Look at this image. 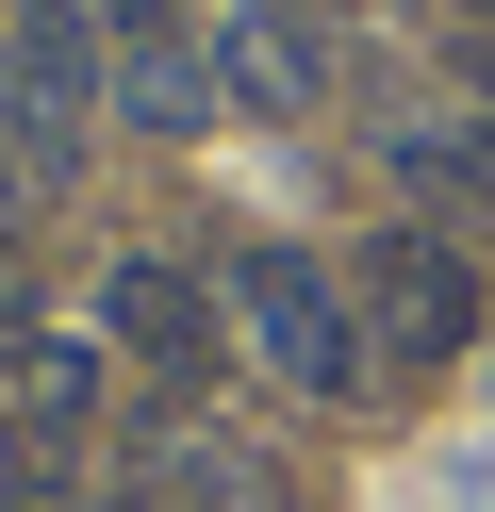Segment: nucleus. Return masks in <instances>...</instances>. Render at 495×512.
<instances>
[{
    "instance_id": "obj_2",
    "label": "nucleus",
    "mask_w": 495,
    "mask_h": 512,
    "mask_svg": "<svg viewBox=\"0 0 495 512\" xmlns=\"http://www.w3.org/2000/svg\"><path fill=\"white\" fill-rule=\"evenodd\" d=\"M231 331L264 347V364L297 380L314 413H363L380 397V347H363V298H347V265H314V248H231Z\"/></svg>"
},
{
    "instance_id": "obj_8",
    "label": "nucleus",
    "mask_w": 495,
    "mask_h": 512,
    "mask_svg": "<svg viewBox=\"0 0 495 512\" xmlns=\"http://www.w3.org/2000/svg\"><path fill=\"white\" fill-rule=\"evenodd\" d=\"M0 512H83L66 496V446L33 430V413H0Z\"/></svg>"
},
{
    "instance_id": "obj_3",
    "label": "nucleus",
    "mask_w": 495,
    "mask_h": 512,
    "mask_svg": "<svg viewBox=\"0 0 495 512\" xmlns=\"http://www.w3.org/2000/svg\"><path fill=\"white\" fill-rule=\"evenodd\" d=\"M99 347H116L149 397H198V380H215V347H231V281L132 248V265H99Z\"/></svg>"
},
{
    "instance_id": "obj_7",
    "label": "nucleus",
    "mask_w": 495,
    "mask_h": 512,
    "mask_svg": "<svg viewBox=\"0 0 495 512\" xmlns=\"http://www.w3.org/2000/svg\"><path fill=\"white\" fill-rule=\"evenodd\" d=\"M215 100H248V116H297L314 100V34H297V17H215Z\"/></svg>"
},
{
    "instance_id": "obj_1",
    "label": "nucleus",
    "mask_w": 495,
    "mask_h": 512,
    "mask_svg": "<svg viewBox=\"0 0 495 512\" xmlns=\"http://www.w3.org/2000/svg\"><path fill=\"white\" fill-rule=\"evenodd\" d=\"M347 298H363V347H380V380H446L462 347L495 331L479 248H446L429 215H380V232L347 248Z\"/></svg>"
},
{
    "instance_id": "obj_9",
    "label": "nucleus",
    "mask_w": 495,
    "mask_h": 512,
    "mask_svg": "<svg viewBox=\"0 0 495 512\" xmlns=\"http://www.w3.org/2000/svg\"><path fill=\"white\" fill-rule=\"evenodd\" d=\"M462 83H479V100H495V34H479V50H462Z\"/></svg>"
},
{
    "instance_id": "obj_5",
    "label": "nucleus",
    "mask_w": 495,
    "mask_h": 512,
    "mask_svg": "<svg viewBox=\"0 0 495 512\" xmlns=\"http://www.w3.org/2000/svg\"><path fill=\"white\" fill-rule=\"evenodd\" d=\"M0 413H33V430H116V347H99V331H0Z\"/></svg>"
},
{
    "instance_id": "obj_6",
    "label": "nucleus",
    "mask_w": 495,
    "mask_h": 512,
    "mask_svg": "<svg viewBox=\"0 0 495 512\" xmlns=\"http://www.w3.org/2000/svg\"><path fill=\"white\" fill-rule=\"evenodd\" d=\"M396 182L429 199V232H446V248H495V133L429 116V133H396Z\"/></svg>"
},
{
    "instance_id": "obj_4",
    "label": "nucleus",
    "mask_w": 495,
    "mask_h": 512,
    "mask_svg": "<svg viewBox=\"0 0 495 512\" xmlns=\"http://www.w3.org/2000/svg\"><path fill=\"white\" fill-rule=\"evenodd\" d=\"M99 100L132 133H215V34H198L182 0H99Z\"/></svg>"
},
{
    "instance_id": "obj_10",
    "label": "nucleus",
    "mask_w": 495,
    "mask_h": 512,
    "mask_svg": "<svg viewBox=\"0 0 495 512\" xmlns=\"http://www.w3.org/2000/svg\"><path fill=\"white\" fill-rule=\"evenodd\" d=\"M264 17H347V0H264Z\"/></svg>"
}]
</instances>
